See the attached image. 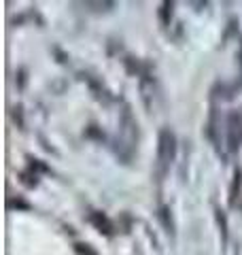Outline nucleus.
I'll return each instance as SVG.
<instances>
[{
    "label": "nucleus",
    "mask_w": 242,
    "mask_h": 255,
    "mask_svg": "<svg viewBox=\"0 0 242 255\" xmlns=\"http://www.w3.org/2000/svg\"><path fill=\"white\" fill-rule=\"evenodd\" d=\"M172 155H174V138H172V134L164 132L159 140V164L166 166L172 159Z\"/></svg>",
    "instance_id": "nucleus-1"
}]
</instances>
